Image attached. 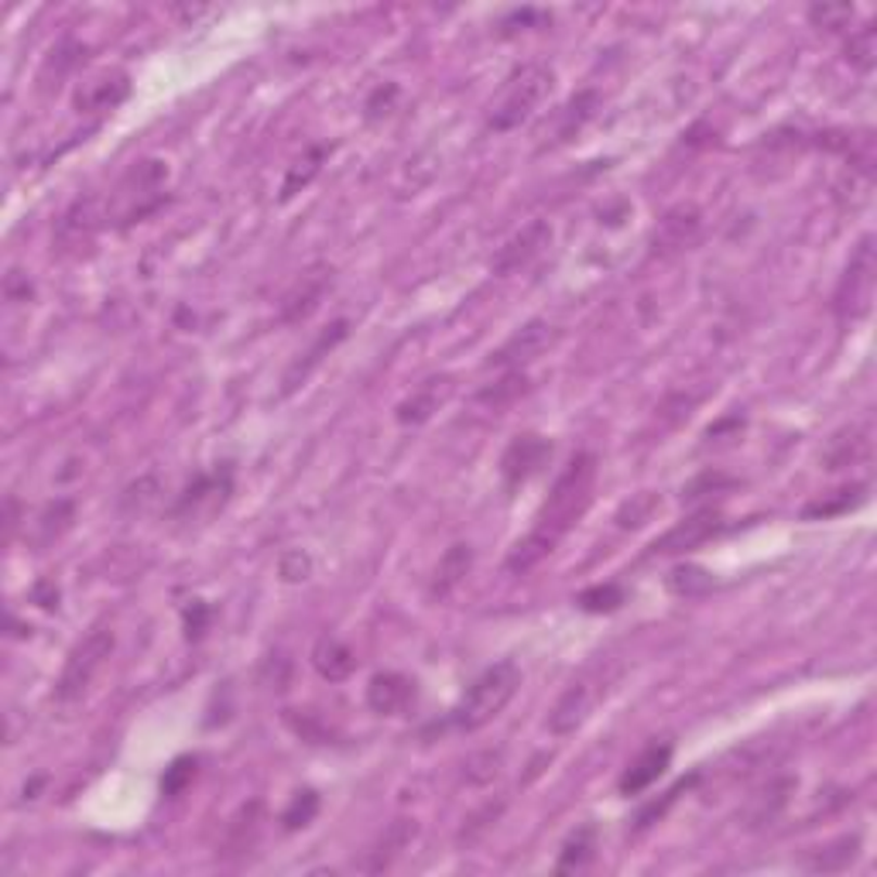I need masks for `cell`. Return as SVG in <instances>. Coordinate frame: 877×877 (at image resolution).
<instances>
[{"label": "cell", "instance_id": "74e56055", "mask_svg": "<svg viewBox=\"0 0 877 877\" xmlns=\"http://www.w3.org/2000/svg\"><path fill=\"white\" fill-rule=\"evenodd\" d=\"M195 758H175L171 767H165V775H162V792L165 796H182L189 781L195 778Z\"/></svg>", "mask_w": 877, "mask_h": 877}, {"label": "cell", "instance_id": "d590c367", "mask_svg": "<svg viewBox=\"0 0 877 877\" xmlns=\"http://www.w3.org/2000/svg\"><path fill=\"white\" fill-rule=\"evenodd\" d=\"M524 391H529V381H524V374H521V370H508V378H504L500 384H494V387H487V391H480L476 398L484 402V405H494V408H500V405L514 402L518 394H524Z\"/></svg>", "mask_w": 877, "mask_h": 877}, {"label": "cell", "instance_id": "484cf974", "mask_svg": "<svg viewBox=\"0 0 877 877\" xmlns=\"http://www.w3.org/2000/svg\"><path fill=\"white\" fill-rule=\"evenodd\" d=\"M227 494H230V470L224 467V470H216V473H209V476H195L192 484H189V491L182 494V500H179V514H186V511H195L200 508L203 500H219L224 504L227 500Z\"/></svg>", "mask_w": 877, "mask_h": 877}, {"label": "cell", "instance_id": "52a82bcc", "mask_svg": "<svg viewBox=\"0 0 877 877\" xmlns=\"http://www.w3.org/2000/svg\"><path fill=\"white\" fill-rule=\"evenodd\" d=\"M610 683H613V675H607L603 665L583 672L576 683L559 696V703L552 707V713H548V730H552L556 737L576 734L583 723L594 716V710H597L600 699L607 696Z\"/></svg>", "mask_w": 877, "mask_h": 877}, {"label": "cell", "instance_id": "ac0fdd59", "mask_svg": "<svg viewBox=\"0 0 877 877\" xmlns=\"http://www.w3.org/2000/svg\"><path fill=\"white\" fill-rule=\"evenodd\" d=\"M470 569H473V548H470L467 542L449 545V548H446V556L438 559L435 576H432V586H429L432 600H446V597L453 594V589L470 576Z\"/></svg>", "mask_w": 877, "mask_h": 877}, {"label": "cell", "instance_id": "60d3db41", "mask_svg": "<svg viewBox=\"0 0 877 877\" xmlns=\"http://www.w3.org/2000/svg\"><path fill=\"white\" fill-rule=\"evenodd\" d=\"M723 487H734V480L723 476V473H703V476H696L692 484H686L683 500H696V497H703V494H720Z\"/></svg>", "mask_w": 877, "mask_h": 877}, {"label": "cell", "instance_id": "8992f818", "mask_svg": "<svg viewBox=\"0 0 877 877\" xmlns=\"http://www.w3.org/2000/svg\"><path fill=\"white\" fill-rule=\"evenodd\" d=\"M874 281H877V257H874V237H861V244L853 247L847 271L837 284V295H832V309L847 322L864 319L870 313L874 302Z\"/></svg>", "mask_w": 877, "mask_h": 877}, {"label": "cell", "instance_id": "836d02e7", "mask_svg": "<svg viewBox=\"0 0 877 877\" xmlns=\"http://www.w3.org/2000/svg\"><path fill=\"white\" fill-rule=\"evenodd\" d=\"M316 813H319V796L313 792V788H302V792L292 799V805L284 809L281 823H284V829H305L316 819Z\"/></svg>", "mask_w": 877, "mask_h": 877}, {"label": "cell", "instance_id": "ab89813d", "mask_svg": "<svg viewBox=\"0 0 877 877\" xmlns=\"http://www.w3.org/2000/svg\"><path fill=\"white\" fill-rule=\"evenodd\" d=\"M861 497H864V487L840 491V497H832V500H816V504H809V508L802 511V518H832V514H840V511H850L853 504H861Z\"/></svg>", "mask_w": 877, "mask_h": 877}, {"label": "cell", "instance_id": "7bdbcfd3", "mask_svg": "<svg viewBox=\"0 0 877 877\" xmlns=\"http://www.w3.org/2000/svg\"><path fill=\"white\" fill-rule=\"evenodd\" d=\"M209 627V607L203 600H192V607H186V638L200 641Z\"/></svg>", "mask_w": 877, "mask_h": 877}, {"label": "cell", "instance_id": "e0dca14e", "mask_svg": "<svg viewBox=\"0 0 877 877\" xmlns=\"http://www.w3.org/2000/svg\"><path fill=\"white\" fill-rule=\"evenodd\" d=\"M867 456H870V425H850L840 435L829 438V446L823 449V467L826 470H847Z\"/></svg>", "mask_w": 877, "mask_h": 877}, {"label": "cell", "instance_id": "3957f363", "mask_svg": "<svg viewBox=\"0 0 877 877\" xmlns=\"http://www.w3.org/2000/svg\"><path fill=\"white\" fill-rule=\"evenodd\" d=\"M552 69L548 65H521L518 73H511V79L504 82V90L497 93L494 106H491V117H487V127L504 135V130H514L529 120L535 110L542 106V100L552 93Z\"/></svg>", "mask_w": 877, "mask_h": 877}, {"label": "cell", "instance_id": "ffe728a7", "mask_svg": "<svg viewBox=\"0 0 877 877\" xmlns=\"http://www.w3.org/2000/svg\"><path fill=\"white\" fill-rule=\"evenodd\" d=\"M597 106H600V93L597 90H583V93H576L573 100H569L559 114H556V130H552V141L548 144H562V141H569V138H576L580 130L594 120V114H597Z\"/></svg>", "mask_w": 877, "mask_h": 877}, {"label": "cell", "instance_id": "4fadbf2b", "mask_svg": "<svg viewBox=\"0 0 877 877\" xmlns=\"http://www.w3.org/2000/svg\"><path fill=\"white\" fill-rule=\"evenodd\" d=\"M346 329H349L346 319H336L333 326H326V329H322L319 340L309 346V354H302V357L289 367V374H284V381H281V398H289L292 391H298V387L305 384V378H309L313 370L322 364V357L329 354V349H336V346L346 340Z\"/></svg>", "mask_w": 877, "mask_h": 877}, {"label": "cell", "instance_id": "6da1fadb", "mask_svg": "<svg viewBox=\"0 0 877 877\" xmlns=\"http://www.w3.org/2000/svg\"><path fill=\"white\" fill-rule=\"evenodd\" d=\"M594 487H597V456L576 453L573 459H569V467L559 473L548 500L542 504L532 532L508 552L504 569H508L511 576H524L545 556H552L556 545L562 542V535L586 514L589 500H594Z\"/></svg>", "mask_w": 877, "mask_h": 877}, {"label": "cell", "instance_id": "b9f144b4", "mask_svg": "<svg viewBox=\"0 0 877 877\" xmlns=\"http://www.w3.org/2000/svg\"><path fill=\"white\" fill-rule=\"evenodd\" d=\"M500 751H484V754H476V758H470L467 761V775L473 778V781H491L497 772H500Z\"/></svg>", "mask_w": 877, "mask_h": 877}, {"label": "cell", "instance_id": "2e32d148", "mask_svg": "<svg viewBox=\"0 0 877 877\" xmlns=\"http://www.w3.org/2000/svg\"><path fill=\"white\" fill-rule=\"evenodd\" d=\"M449 394H453V381L449 378H429L425 384L415 387L408 398L398 405V422L402 425H422V422H429L432 415L446 405Z\"/></svg>", "mask_w": 877, "mask_h": 877}, {"label": "cell", "instance_id": "ee69618b", "mask_svg": "<svg viewBox=\"0 0 877 877\" xmlns=\"http://www.w3.org/2000/svg\"><path fill=\"white\" fill-rule=\"evenodd\" d=\"M500 809H504V802H497V805L491 802V805L484 809V813H476V816H470V823H467V829H463V840H467V843H470V840H476V837H480V832H484V829H487L491 823H497V816H500Z\"/></svg>", "mask_w": 877, "mask_h": 877}, {"label": "cell", "instance_id": "30bf717a", "mask_svg": "<svg viewBox=\"0 0 877 877\" xmlns=\"http://www.w3.org/2000/svg\"><path fill=\"white\" fill-rule=\"evenodd\" d=\"M548 244H552V227H548L545 219H535V224H529L521 233H514L508 244L494 254L491 268H494V275H514L521 268H529Z\"/></svg>", "mask_w": 877, "mask_h": 877}, {"label": "cell", "instance_id": "603a6c76", "mask_svg": "<svg viewBox=\"0 0 877 877\" xmlns=\"http://www.w3.org/2000/svg\"><path fill=\"white\" fill-rule=\"evenodd\" d=\"M127 93H130L127 76L124 73H106V76L82 86V90L76 93V106L79 110H114L117 103H124Z\"/></svg>", "mask_w": 877, "mask_h": 877}, {"label": "cell", "instance_id": "8d00e7d4", "mask_svg": "<svg viewBox=\"0 0 877 877\" xmlns=\"http://www.w3.org/2000/svg\"><path fill=\"white\" fill-rule=\"evenodd\" d=\"M654 511H658V497L645 491L638 497H631L624 508L618 511V524H621V529H641L645 521H651Z\"/></svg>", "mask_w": 877, "mask_h": 877}, {"label": "cell", "instance_id": "9c48e42d", "mask_svg": "<svg viewBox=\"0 0 877 877\" xmlns=\"http://www.w3.org/2000/svg\"><path fill=\"white\" fill-rule=\"evenodd\" d=\"M720 529H723L720 511L716 508H703V511L683 518L662 538H654L651 548H648V556H678V552H689V548L710 542Z\"/></svg>", "mask_w": 877, "mask_h": 877}, {"label": "cell", "instance_id": "ba28073f", "mask_svg": "<svg viewBox=\"0 0 877 877\" xmlns=\"http://www.w3.org/2000/svg\"><path fill=\"white\" fill-rule=\"evenodd\" d=\"M559 340V329L545 319H532L524 322L511 340H504L494 354H491V367H508V370H521L524 364H532L535 357H542L548 346Z\"/></svg>", "mask_w": 877, "mask_h": 877}, {"label": "cell", "instance_id": "d4e9b609", "mask_svg": "<svg viewBox=\"0 0 877 877\" xmlns=\"http://www.w3.org/2000/svg\"><path fill=\"white\" fill-rule=\"evenodd\" d=\"M260 832V802L244 805L227 826V840H224V857H237V853H247Z\"/></svg>", "mask_w": 877, "mask_h": 877}, {"label": "cell", "instance_id": "f546056e", "mask_svg": "<svg viewBox=\"0 0 877 877\" xmlns=\"http://www.w3.org/2000/svg\"><path fill=\"white\" fill-rule=\"evenodd\" d=\"M796 788V781L792 778H781V781H775V785H767L764 792L754 799V813H751V819H754V826H761V823H772L781 809H785V802H788V792H792Z\"/></svg>", "mask_w": 877, "mask_h": 877}, {"label": "cell", "instance_id": "f35d334b", "mask_svg": "<svg viewBox=\"0 0 877 877\" xmlns=\"http://www.w3.org/2000/svg\"><path fill=\"white\" fill-rule=\"evenodd\" d=\"M809 17H813L816 28L843 31V28H850V21H853V8L850 4H816V8H809Z\"/></svg>", "mask_w": 877, "mask_h": 877}, {"label": "cell", "instance_id": "5b68a950", "mask_svg": "<svg viewBox=\"0 0 877 877\" xmlns=\"http://www.w3.org/2000/svg\"><path fill=\"white\" fill-rule=\"evenodd\" d=\"M117 638H114V627H93L86 638L69 651V658H65V665H62V675H59V683H55V699L59 703H73V699H79L86 689H90V683L97 678V672L103 669V662L110 658V651H114Z\"/></svg>", "mask_w": 877, "mask_h": 877}, {"label": "cell", "instance_id": "f6af8a7d", "mask_svg": "<svg viewBox=\"0 0 877 877\" xmlns=\"http://www.w3.org/2000/svg\"><path fill=\"white\" fill-rule=\"evenodd\" d=\"M686 785H689V781H678V785L672 788V792H669V796H665L662 802H654V805H648V809H645V813L638 816V829H645V826H651L654 819H662V816H665V809H669V805H672V802L678 799V792H683V788H686Z\"/></svg>", "mask_w": 877, "mask_h": 877}, {"label": "cell", "instance_id": "7a4b0ae2", "mask_svg": "<svg viewBox=\"0 0 877 877\" xmlns=\"http://www.w3.org/2000/svg\"><path fill=\"white\" fill-rule=\"evenodd\" d=\"M521 686V669L514 662H497L491 665L476 683L463 692V699L453 710V727L459 730H480L487 727L491 720H497L504 713V707L511 703L514 692Z\"/></svg>", "mask_w": 877, "mask_h": 877}, {"label": "cell", "instance_id": "7402d4cb", "mask_svg": "<svg viewBox=\"0 0 877 877\" xmlns=\"http://www.w3.org/2000/svg\"><path fill=\"white\" fill-rule=\"evenodd\" d=\"M313 665L326 683H343V678L354 675L357 654L349 651V645H343L340 638H319V645L313 648Z\"/></svg>", "mask_w": 877, "mask_h": 877}, {"label": "cell", "instance_id": "f1b7e54d", "mask_svg": "<svg viewBox=\"0 0 877 877\" xmlns=\"http://www.w3.org/2000/svg\"><path fill=\"white\" fill-rule=\"evenodd\" d=\"M69 524H73V504L69 500L49 504L35 521V545H49L52 538H59L65 529H69Z\"/></svg>", "mask_w": 877, "mask_h": 877}, {"label": "cell", "instance_id": "1f68e13d", "mask_svg": "<svg viewBox=\"0 0 877 877\" xmlns=\"http://www.w3.org/2000/svg\"><path fill=\"white\" fill-rule=\"evenodd\" d=\"M713 586V576L699 565H675L669 573V589L678 597H699Z\"/></svg>", "mask_w": 877, "mask_h": 877}, {"label": "cell", "instance_id": "5bb4252c", "mask_svg": "<svg viewBox=\"0 0 877 877\" xmlns=\"http://www.w3.org/2000/svg\"><path fill=\"white\" fill-rule=\"evenodd\" d=\"M672 761V743H651V748H645L638 758L631 761V767L621 775V796H641L645 788H651L658 778L665 775V767Z\"/></svg>", "mask_w": 877, "mask_h": 877}, {"label": "cell", "instance_id": "83f0119b", "mask_svg": "<svg viewBox=\"0 0 877 877\" xmlns=\"http://www.w3.org/2000/svg\"><path fill=\"white\" fill-rule=\"evenodd\" d=\"M326 155H329V148L326 144H313L309 151H305V155L289 168V175H284V186H281V200H292L295 192H302L305 186H309L316 175H319V168H322V162H326Z\"/></svg>", "mask_w": 877, "mask_h": 877}, {"label": "cell", "instance_id": "bcb514c9", "mask_svg": "<svg viewBox=\"0 0 877 877\" xmlns=\"http://www.w3.org/2000/svg\"><path fill=\"white\" fill-rule=\"evenodd\" d=\"M281 576L284 580H305L309 576V556H302V552H289L281 559Z\"/></svg>", "mask_w": 877, "mask_h": 877}, {"label": "cell", "instance_id": "cb8c5ba5", "mask_svg": "<svg viewBox=\"0 0 877 877\" xmlns=\"http://www.w3.org/2000/svg\"><path fill=\"white\" fill-rule=\"evenodd\" d=\"M699 233V213L678 206L654 227V251H678Z\"/></svg>", "mask_w": 877, "mask_h": 877}, {"label": "cell", "instance_id": "4316f807", "mask_svg": "<svg viewBox=\"0 0 877 877\" xmlns=\"http://www.w3.org/2000/svg\"><path fill=\"white\" fill-rule=\"evenodd\" d=\"M597 857V829L594 826H580L573 837L562 843V853H559V870H583L589 867Z\"/></svg>", "mask_w": 877, "mask_h": 877}, {"label": "cell", "instance_id": "9a60e30c", "mask_svg": "<svg viewBox=\"0 0 877 877\" xmlns=\"http://www.w3.org/2000/svg\"><path fill=\"white\" fill-rule=\"evenodd\" d=\"M411 699H415V683L402 672H378L367 686V707L381 716L402 713Z\"/></svg>", "mask_w": 877, "mask_h": 877}, {"label": "cell", "instance_id": "44dd1931", "mask_svg": "<svg viewBox=\"0 0 877 877\" xmlns=\"http://www.w3.org/2000/svg\"><path fill=\"white\" fill-rule=\"evenodd\" d=\"M411 837H415V819H394L384 829V837L374 843V850H367V861H360V870H370V874L387 870L394 857L411 843Z\"/></svg>", "mask_w": 877, "mask_h": 877}, {"label": "cell", "instance_id": "4dcf8cb0", "mask_svg": "<svg viewBox=\"0 0 877 877\" xmlns=\"http://www.w3.org/2000/svg\"><path fill=\"white\" fill-rule=\"evenodd\" d=\"M857 850H861V840L857 837H843L837 843H829L826 850L816 853V861H809L813 870H843L857 861Z\"/></svg>", "mask_w": 877, "mask_h": 877}, {"label": "cell", "instance_id": "d6a6232c", "mask_svg": "<svg viewBox=\"0 0 877 877\" xmlns=\"http://www.w3.org/2000/svg\"><path fill=\"white\" fill-rule=\"evenodd\" d=\"M580 610L586 613H610V610H618L624 603V589L621 586H613V583H603V586H589L583 589V594L576 597Z\"/></svg>", "mask_w": 877, "mask_h": 877}, {"label": "cell", "instance_id": "8fae6325", "mask_svg": "<svg viewBox=\"0 0 877 877\" xmlns=\"http://www.w3.org/2000/svg\"><path fill=\"white\" fill-rule=\"evenodd\" d=\"M333 289V268H326V265H313L309 271H302L295 278V284L289 289V295H284L281 302V319L284 322H302V319H309L316 309H319V302L322 295Z\"/></svg>", "mask_w": 877, "mask_h": 877}, {"label": "cell", "instance_id": "7dc6e473", "mask_svg": "<svg viewBox=\"0 0 877 877\" xmlns=\"http://www.w3.org/2000/svg\"><path fill=\"white\" fill-rule=\"evenodd\" d=\"M31 597L46 607V610H52V607H59V589H55V583H38L35 589H31Z\"/></svg>", "mask_w": 877, "mask_h": 877}, {"label": "cell", "instance_id": "7c38bea8", "mask_svg": "<svg viewBox=\"0 0 877 877\" xmlns=\"http://www.w3.org/2000/svg\"><path fill=\"white\" fill-rule=\"evenodd\" d=\"M548 456H552V443L542 435H518L514 443L508 446V453H504L500 459V473H504V484L508 487H518L524 484V480H532L545 463H548Z\"/></svg>", "mask_w": 877, "mask_h": 877}, {"label": "cell", "instance_id": "e575fe53", "mask_svg": "<svg viewBox=\"0 0 877 877\" xmlns=\"http://www.w3.org/2000/svg\"><path fill=\"white\" fill-rule=\"evenodd\" d=\"M874 35H877L874 25H864L857 35H850V41H847V62L857 65L861 73H867L874 65V55H877V38Z\"/></svg>", "mask_w": 877, "mask_h": 877}, {"label": "cell", "instance_id": "277c9868", "mask_svg": "<svg viewBox=\"0 0 877 877\" xmlns=\"http://www.w3.org/2000/svg\"><path fill=\"white\" fill-rule=\"evenodd\" d=\"M165 179H168L165 162H158V158L138 162L120 179L114 195H110L106 213L114 216L120 227L138 224V219H144L148 213H155L165 203Z\"/></svg>", "mask_w": 877, "mask_h": 877}, {"label": "cell", "instance_id": "d6986e66", "mask_svg": "<svg viewBox=\"0 0 877 877\" xmlns=\"http://www.w3.org/2000/svg\"><path fill=\"white\" fill-rule=\"evenodd\" d=\"M100 203L97 200H76L69 209L62 213L59 227H55V240L62 247H79L93 237V230L100 227Z\"/></svg>", "mask_w": 877, "mask_h": 877}]
</instances>
